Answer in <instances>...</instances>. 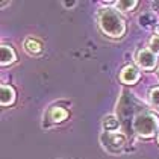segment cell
Returning <instances> with one entry per match:
<instances>
[{
  "mask_svg": "<svg viewBox=\"0 0 159 159\" xmlns=\"http://www.w3.org/2000/svg\"><path fill=\"white\" fill-rule=\"evenodd\" d=\"M98 26L111 38H120L126 32V25L123 18L114 9H103L98 14Z\"/></svg>",
  "mask_w": 159,
  "mask_h": 159,
  "instance_id": "1",
  "label": "cell"
},
{
  "mask_svg": "<svg viewBox=\"0 0 159 159\" xmlns=\"http://www.w3.org/2000/svg\"><path fill=\"white\" fill-rule=\"evenodd\" d=\"M134 130L144 138H150L158 132V118L146 112H139L134 118Z\"/></svg>",
  "mask_w": 159,
  "mask_h": 159,
  "instance_id": "2",
  "label": "cell"
},
{
  "mask_svg": "<svg viewBox=\"0 0 159 159\" xmlns=\"http://www.w3.org/2000/svg\"><path fill=\"white\" fill-rule=\"evenodd\" d=\"M102 143L109 152L117 153L126 144V136L123 134H117V132H105L102 135Z\"/></svg>",
  "mask_w": 159,
  "mask_h": 159,
  "instance_id": "3",
  "label": "cell"
},
{
  "mask_svg": "<svg viewBox=\"0 0 159 159\" xmlns=\"http://www.w3.org/2000/svg\"><path fill=\"white\" fill-rule=\"evenodd\" d=\"M136 62L141 68L144 70H152L156 65V56L152 50H141L136 56Z\"/></svg>",
  "mask_w": 159,
  "mask_h": 159,
  "instance_id": "4",
  "label": "cell"
},
{
  "mask_svg": "<svg viewBox=\"0 0 159 159\" xmlns=\"http://www.w3.org/2000/svg\"><path fill=\"white\" fill-rule=\"evenodd\" d=\"M138 77H139V73H138V70H136L135 67H132V65L126 67L121 71V74H120V79H121L124 84H135V82L138 80Z\"/></svg>",
  "mask_w": 159,
  "mask_h": 159,
  "instance_id": "5",
  "label": "cell"
},
{
  "mask_svg": "<svg viewBox=\"0 0 159 159\" xmlns=\"http://www.w3.org/2000/svg\"><path fill=\"white\" fill-rule=\"evenodd\" d=\"M0 94H2V100H0L2 106H9V105L14 103V100H15V93H14V89L11 86L3 85L2 86Z\"/></svg>",
  "mask_w": 159,
  "mask_h": 159,
  "instance_id": "6",
  "label": "cell"
},
{
  "mask_svg": "<svg viewBox=\"0 0 159 159\" xmlns=\"http://www.w3.org/2000/svg\"><path fill=\"white\" fill-rule=\"evenodd\" d=\"M67 117H68V112L64 109V108H59V106H53V108L49 111V118L53 123H61V121H64Z\"/></svg>",
  "mask_w": 159,
  "mask_h": 159,
  "instance_id": "7",
  "label": "cell"
},
{
  "mask_svg": "<svg viewBox=\"0 0 159 159\" xmlns=\"http://www.w3.org/2000/svg\"><path fill=\"white\" fill-rule=\"evenodd\" d=\"M25 49L29 55H39L43 52V46L38 39H34V38H27L25 41Z\"/></svg>",
  "mask_w": 159,
  "mask_h": 159,
  "instance_id": "8",
  "label": "cell"
},
{
  "mask_svg": "<svg viewBox=\"0 0 159 159\" xmlns=\"http://www.w3.org/2000/svg\"><path fill=\"white\" fill-rule=\"evenodd\" d=\"M2 65H9L15 61V52L9 46H2Z\"/></svg>",
  "mask_w": 159,
  "mask_h": 159,
  "instance_id": "9",
  "label": "cell"
},
{
  "mask_svg": "<svg viewBox=\"0 0 159 159\" xmlns=\"http://www.w3.org/2000/svg\"><path fill=\"white\" fill-rule=\"evenodd\" d=\"M117 127H118V120H117L114 115H108V117L103 118V129H105L106 132H112V130H115Z\"/></svg>",
  "mask_w": 159,
  "mask_h": 159,
  "instance_id": "10",
  "label": "cell"
},
{
  "mask_svg": "<svg viewBox=\"0 0 159 159\" xmlns=\"http://www.w3.org/2000/svg\"><path fill=\"white\" fill-rule=\"evenodd\" d=\"M136 6V0H120L117 2V8L121 11H130Z\"/></svg>",
  "mask_w": 159,
  "mask_h": 159,
  "instance_id": "11",
  "label": "cell"
},
{
  "mask_svg": "<svg viewBox=\"0 0 159 159\" xmlns=\"http://www.w3.org/2000/svg\"><path fill=\"white\" fill-rule=\"evenodd\" d=\"M150 102L155 108L159 109V86H155L150 89Z\"/></svg>",
  "mask_w": 159,
  "mask_h": 159,
  "instance_id": "12",
  "label": "cell"
},
{
  "mask_svg": "<svg viewBox=\"0 0 159 159\" xmlns=\"http://www.w3.org/2000/svg\"><path fill=\"white\" fill-rule=\"evenodd\" d=\"M150 50L156 55L159 53V34H155L153 37L150 38Z\"/></svg>",
  "mask_w": 159,
  "mask_h": 159,
  "instance_id": "13",
  "label": "cell"
},
{
  "mask_svg": "<svg viewBox=\"0 0 159 159\" xmlns=\"http://www.w3.org/2000/svg\"><path fill=\"white\" fill-rule=\"evenodd\" d=\"M64 5H65V6H73V5H74V2H65Z\"/></svg>",
  "mask_w": 159,
  "mask_h": 159,
  "instance_id": "14",
  "label": "cell"
},
{
  "mask_svg": "<svg viewBox=\"0 0 159 159\" xmlns=\"http://www.w3.org/2000/svg\"><path fill=\"white\" fill-rule=\"evenodd\" d=\"M158 143H159V136H158Z\"/></svg>",
  "mask_w": 159,
  "mask_h": 159,
  "instance_id": "15",
  "label": "cell"
},
{
  "mask_svg": "<svg viewBox=\"0 0 159 159\" xmlns=\"http://www.w3.org/2000/svg\"><path fill=\"white\" fill-rule=\"evenodd\" d=\"M158 74H159V73H158Z\"/></svg>",
  "mask_w": 159,
  "mask_h": 159,
  "instance_id": "16",
  "label": "cell"
}]
</instances>
